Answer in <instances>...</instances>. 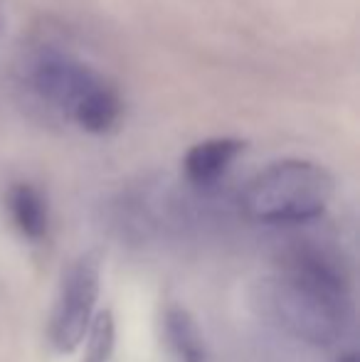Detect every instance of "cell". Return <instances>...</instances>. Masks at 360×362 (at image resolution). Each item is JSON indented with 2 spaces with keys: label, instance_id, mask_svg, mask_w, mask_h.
Returning a JSON list of instances; mask_svg holds the SVG:
<instances>
[{
  "label": "cell",
  "instance_id": "obj_5",
  "mask_svg": "<svg viewBox=\"0 0 360 362\" xmlns=\"http://www.w3.org/2000/svg\"><path fill=\"white\" fill-rule=\"evenodd\" d=\"M242 151H245V141L232 136L200 141L182 158V177L195 190H215L232 163L242 156Z\"/></svg>",
  "mask_w": 360,
  "mask_h": 362
},
{
  "label": "cell",
  "instance_id": "obj_9",
  "mask_svg": "<svg viewBox=\"0 0 360 362\" xmlns=\"http://www.w3.org/2000/svg\"><path fill=\"white\" fill-rule=\"evenodd\" d=\"M338 362H358V355L351 350V353H343L341 358H338Z\"/></svg>",
  "mask_w": 360,
  "mask_h": 362
},
{
  "label": "cell",
  "instance_id": "obj_7",
  "mask_svg": "<svg viewBox=\"0 0 360 362\" xmlns=\"http://www.w3.org/2000/svg\"><path fill=\"white\" fill-rule=\"evenodd\" d=\"M166 338L178 362H212L207 350L205 335H202L197 320L180 305H170L166 310Z\"/></svg>",
  "mask_w": 360,
  "mask_h": 362
},
{
  "label": "cell",
  "instance_id": "obj_8",
  "mask_svg": "<svg viewBox=\"0 0 360 362\" xmlns=\"http://www.w3.org/2000/svg\"><path fill=\"white\" fill-rule=\"evenodd\" d=\"M116 348V323L111 310H101L94 315L87 333V355L84 362H111Z\"/></svg>",
  "mask_w": 360,
  "mask_h": 362
},
{
  "label": "cell",
  "instance_id": "obj_1",
  "mask_svg": "<svg viewBox=\"0 0 360 362\" xmlns=\"http://www.w3.org/2000/svg\"><path fill=\"white\" fill-rule=\"evenodd\" d=\"M255 303L291 338L313 348H331L353 320L351 274L333 249L301 239L286 249L277 276L257 286Z\"/></svg>",
  "mask_w": 360,
  "mask_h": 362
},
{
  "label": "cell",
  "instance_id": "obj_6",
  "mask_svg": "<svg viewBox=\"0 0 360 362\" xmlns=\"http://www.w3.org/2000/svg\"><path fill=\"white\" fill-rule=\"evenodd\" d=\"M8 215L13 219L15 229L30 242H42L50 229V207L45 195L33 182H15L10 185L8 197Z\"/></svg>",
  "mask_w": 360,
  "mask_h": 362
},
{
  "label": "cell",
  "instance_id": "obj_4",
  "mask_svg": "<svg viewBox=\"0 0 360 362\" xmlns=\"http://www.w3.org/2000/svg\"><path fill=\"white\" fill-rule=\"evenodd\" d=\"M101 288V264L94 252L82 254L67 269L50 318V343L57 353L69 355L84 343L94 320Z\"/></svg>",
  "mask_w": 360,
  "mask_h": 362
},
{
  "label": "cell",
  "instance_id": "obj_2",
  "mask_svg": "<svg viewBox=\"0 0 360 362\" xmlns=\"http://www.w3.org/2000/svg\"><path fill=\"white\" fill-rule=\"evenodd\" d=\"M25 84L40 101L72 119L87 134H109L124 116L116 86L59 47H40L30 54Z\"/></svg>",
  "mask_w": 360,
  "mask_h": 362
},
{
  "label": "cell",
  "instance_id": "obj_3",
  "mask_svg": "<svg viewBox=\"0 0 360 362\" xmlns=\"http://www.w3.org/2000/svg\"><path fill=\"white\" fill-rule=\"evenodd\" d=\"M333 192V175L321 163L286 158L247 182L240 207L262 224H306L326 212Z\"/></svg>",
  "mask_w": 360,
  "mask_h": 362
}]
</instances>
